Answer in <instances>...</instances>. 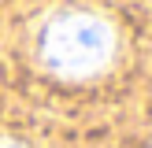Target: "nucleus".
<instances>
[{
	"label": "nucleus",
	"mask_w": 152,
	"mask_h": 148,
	"mask_svg": "<svg viewBox=\"0 0 152 148\" xmlns=\"http://www.w3.org/2000/svg\"><path fill=\"white\" fill-rule=\"evenodd\" d=\"M115 52V33L96 15H63L41 33V56L48 70L63 78H89L104 70Z\"/></svg>",
	"instance_id": "nucleus-1"
},
{
	"label": "nucleus",
	"mask_w": 152,
	"mask_h": 148,
	"mask_svg": "<svg viewBox=\"0 0 152 148\" xmlns=\"http://www.w3.org/2000/svg\"><path fill=\"white\" fill-rule=\"evenodd\" d=\"M0 148H22V144H15V141H0Z\"/></svg>",
	"instance_id": "nucleus-2"
}]
</instances>
